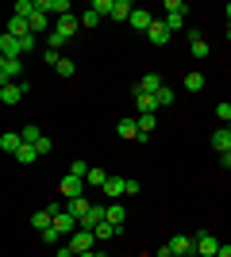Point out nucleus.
Instances as JSON below:
<instances>
[{
    "instance_id": "1",
    "label": "nucleus",
    "mask_w": 231,
    "mask_h": 257,
    "mask_svg": "<svg viewBox=\"0 0 231 257\" xmlns=\"http://www.w3.org/2000/svg\"><path fill=\"white\" fill-rule=\"evenodd\" d=\"M69 249H73V253L97 249V234H93V230H73V234H69Z\"/></svg>"
},
{
    "instance_id": "2",
    "label": "nucleus",
    "mask_w": 231,
    "mask_h": 257,
    "mask_svg": "<svg viewBox=\"0 0 231 257\" xmlns=\"http://www.w3.org/2000/svg\"><path fill=\"white\" fill-rule=\"evenodd\" d=\"M23 73L20 58H0V85H16V77Z\"/></svg>"
},
{
    "instance_id": "3",
    "label": "nucleus",
    "mask_w": 231,
    "mask_h": 257,
    "mask_svg": "<svg viewBox=\"0 0 231 257\" xmlns=\"http://www.w3.org/2000/svg\"><path fill=\"white\" fill-rule=\"evenodd\" d=\"M58 192L69 196V200H77V196H85V181H81V177H73V173H66V177L58 181Z\"/></svg>"
},
{
    "instance_id": "4",
    "label": "nucleus",
    "mask_w": 231,
    "mask_h": 257,
    "mask_svg": "<svg viewBox=\"0 0 231 257\" xmlns=\"http://www.w3.org/2000/svg\"><path fill=\"white\" fill-rule=\"evenodd\" d=\"M216 249H220V238L212 230H200L197 234V257H216Z\"/></svg>"
},
{
    "instance_id": "5",
    "label": "nucleus",
    "mask_w": 231,
    "mask_h": 257,
    "mask_svg": "<svg viewBox=\"0 0 231 257\" xmlns=\"http://www.w3.org/2000/svg\"><path fill=\"white\" fill-rule=\"evenodd\" d=\"M20 54H23V43L16 39V35L4 31L0 35V58H20Z\"/></svg>"
},
{
    "instance_id": "6",
    "label": "nucleus",
    "mask_w": 231,
    "mask_h": 257,
    "mask_svg": "<svg viewBox=\"0 0 231 257\" xmlns=\"http://www.w3.org/2000/svg\"><path fill=\"white\" fill-rule=\"evenodd\" d=\"M135 111H139V115H154V111H158V96H150V92H139V88H135Z\"/></svg>"
},
{
    "instance_id": "7",
    "label": "nucleus",
    "mask_w": 231,
    "mask_h": 257,
    "mask_svg": "<svg viewBox=\"0 0 231 257\" xmlns=\"http://www.w3.org/2000/svg\"><path fill=\"white\" fill-rule=\"evenodd\" d=\"M170 249H174V253H189V257H197V238H189V234H174V238H170Z\"/></svg>"
},
{
    "instance_id": "8",
    "label": "nucleus",
    "mask_w": 231,
    "mask_h": 257,
    "mask_svg": "<svg viewBox=\"0 0 231 257\" xmlns=\"http://www.w3.org/2000/svg\"><path fill=\"white\" fill-rule=\"evenodd\" d=\"M27 96V85H0V104H20Z\"/></svg>"
},
{
    "instance_id": "9",
    "label": "nucleus",
    "mask_w": 231,
    "mask_h": 257,
    "mask_svg": "<svg viewBox=\"0 0 231 257\" xmlns=\"http://www.w3.org/2000/svg\"><path fill=\"white\" fill-rule=\"evenodd\" d=\"M77 27H81V16H62V20L54 23V31L62 35V39H73V35H77Z\"/></svg>"
},
{
    "instance_id": "10",
    "label": "nucleus",
    "mask_w": 231,
    "mask_h": 257,
    "mask_svg": "<svg viewBox=\"0 0 231 257\" xmlns=\"http://www.w3.org/2000/svg\"><path fill=\"white\" fill-rule=\"evenodd\" d=\"M116 135H120V139H143V131H139V119H120V123H116Z\"/></svg>"
},
{
    "instance_id": "11",
    "label": "nucleus",
    "mask_w": 231,
    "mask_h": 257,
    "mask_svg": "<svg viewBox=\"0 0 231 257\" xmlns=\"http://www.w3.org/2000/svg\"><path fill=\"white\" fill-rule=\"evenodd\" d=\"M170 35H174V31H170L162 20H154L150 31H146V39H150V43H158V46H166V43H170Z\"/></svg>"
},
{
    "instance_id": "12",
    "label": "nucleus",
    "mask_w": 231,
    "mask_h": 257,
    "mask_svg": "<svg viewBox=\"0 0 231 257\" xmlns=\"http://www.w3.org/2000/svg\"><path fill=\"white\" fill-rule=\"evenodd\" d=\"M66 211L77 215V223H81V219L93 211V200H89V196H77V200H69V204H66Z\"/></svg>"
},
{
    "instance_id": "13",
    "label": "nucleus",
    "mask_w": 231,
    "mask_h": 257,
    "mask_svg": "<svg viewBox=\"0 0 231 257\" xmlns=\"http://www.w3.org/2000/svg\"><path fill=\"white\" fill-rule=\"evenodd\" d=\"M8 35H16V39H27V35H31V20H20V16H8Z\"/></svg>"
},
{
    "instance_id": "14",
    "label": "nucleus",
    "mask_w": 231,
    "mask_h": 257,
    "mask_svg": "<svg viewBox=\"0 0 231 257\" xmlns=\"http://www.w3.org/2000/svg\"><path fill=\"white\" fill-rule=\"evenodd\" d=\"M135 88H139V92H150V96H158V92H162V77H158V73H146L143 77V81H139V85H135Z\"/></svg>"
},
{
    "instance_id": "15",
    "label": "nucleus",
    "mask_w": 231,
    "mask_h": 257,
    "mask_svg": "<svg viewBox=\"0 0 231 257\" xmlns=\"http://www.w3.org/2000/svg\"><path fill=\"white\" fill-rule=\"evenodd\" d=\"M20 146H23V135H0V150L4 154H12V158H16V154H20Z\"/></svg>"
},
{
    "instance_id": "16",
    "label": "nucleus",
    "mask_w": 231,
    "mask_h": 257,
    "mask_svg": "<svg viewBox=\"0 0 231 257\" xmlns=\"http://www.w3.org/2000/svg\"><path fill=\"white\" fill-rule=\"evenodd\" d=\"M212 150H220V154H231V131L220 127L216 135H212Z\"/></svg>"
},
{
    "instance_id": "17",
    "label": "nucleus",
    "mask_w": 231,
    "mask_h": 257,
    "mask_svg": "<svg viewBox=\"0 0 231 257\" xmlns=\"http://www.w3.org/2000/svg\"><path fill=\"white\" fill-rule=\"evenodd\" d=\"M189 50H193V58H208V43H204V35L189 31Z\"/></svg>"
},
{
    "instance_id": "18",
    "label": "nucleus",
    "mask_w": 231,
    "mask_h": 257,
    "mask_svg": "<svg viewBox=\"0 0 231 257\" xmlns=\"http://www.w3.org/2000/svg\"><path fill=\"white\" fill-rule=\"evenodd\" d=\"M108 223L116 226V230H123V223H127V211H123V204H108Z\"/></svg>"
},
{
    "instance_id": "19",
    "label": "nucleus",
    "mask_w": 231,
    "mask_h": 257,
    "mask_svg": "<svg viewBox=\"0 0 231 257\" xmlns=\"http://www.w3.org/2000/svg\"><path fill=\"white\" fill-rule=\"evenodd\" d=\"M150 23H154V16H150V12L135 8V16H131V27H135V31H150Z\"/></svg>"
},
{
    "instance_id": "20",
    "label": "nucleus",
    "mask_w": 231,
    "mask_h": 257,
    "mask_svg": "<svg viewBox=\"0 0 231 257\" xmlns=\"http://www.w3.org/2000/svg\"><path fill=\"white\" fill-rule=\"evenodd\" d=\"M16 161H20V165H35V161H39V150H35L31 142H23L20 154H16Z\"/></svg>"
},
{
    "instance_id": "21",
    "label": "nucleus",
    "mask_w": 231,
    "mask_h": 257,
    "mask_svg": "<svg viewBox=\"0 0 231 257\" xmlns=\"http://www.w3.org/2000/svg\"><path fill=\"white\" fill-rule=\"evenodd\" d=\"M85 184H93V188H104V184H108V173L100 169V165H93V169H89V177H85Z\"/></svg>"
},
{
    "instance_id": "22",
    "label": "nucleus",
    "mask_w": 231,
    "mask_h": 257,
    "mask_svg": "<svg viewBox=\"0 0 231 257\" xmlns=\"http://www.w3.org/2000/svg\"><path fill=\"white\" fill-rule=\"evenodd\" d=\"M131 16H135V8L127 0H116V4H112V20H131Z\"/></svg>"
},
{
    "instance_id": "23",
    "label": "nucleus",
    "mask_w": 231,
    "mask_h": 257,
    "mask_svg": "<svg viewBox=\"0 0 231 257\" xmlns=\"http://www.w3.org/2000/svg\"><path fill=\"white\" fill-rule=\"evenodd\" d=\"M12 16H20V20H31V16H35V0H20V4L12 8Z\"/></svg>"
},
{
    "instance_id": "24",
    "label": "nucleus",
    "mask_w": 231,
    "mask_h": 257,
    "mask_svg": "<svg viewBox=\"0 0 231 257\" xmlns=\"http://www.w3.org/2000/svg\"><path fill=\"white\" fill-rule=\"evenodd\" d=\"M154 127H158V123H154V115H139V131H143V139H139V142H146V139H150V135H154Z\"/></svg>"
},
{
    "instance_id": "25",
    "label": "nucleus",
    "mask_w": 231,
    "mask_h": 257,
    "mask_svg": "<svg viewBox=\"0 0 231 257\" xmlns=\"http://www.w3.org/2000/svg\"><path fill=\"white\" fill-rule=\"evenodd\" d=\"M185 88L189 92H200L204 88V73H185Z\"/></svg>"
},
{
    "instance_id": "26",
    "label": "nucleus",
    "mask_w": 231,
    "mask_h": 257,
    "mask_svg": "<svg viewBox=\"0 0 231 257\" xmlns=\"http://www.w3.org/2000/svg\"><path fill=\"white\" fill-rule=\"evenodd\" d=\"M104 196H123V177H108V184H104Z\"/></svg>"
},
{
    "instance_id": "27",
    "label": "nucleus",
    "mask_w": 231,
    "mask_h": 257,
    "mask_svg": "<svg viewBox=\"0 0 231 257\" xmlns=\"http://www.w3.org/2000/svg\"><path fill=\"white\" fill-rule=\"evenodd\" d=\"M93 234H97V242H104V238H112V234H120V230H116V226H112L108 219H104V223H100L97 230H93Z\"/></svg>"
},
{
    "instance_id": "28",
    "label": "nucleus",
    "mask_w": 231,
    "mask_h": 257,
    "mask_svg": "<svg viewBox=\"0 0 231 257\" xmlns=\"http://www.w3.org/2000/svg\"><path fill=\"white\" fill-rule=\"evenodd\" d=\"M73 73H77L73 58H62V62H58V77H66V81H69V77H73Z\"/></svg>"
},
{
    "instance_id": "29",
    "label": "nucleus",
    "mask_w": 231,
    "mask_h": 257,
    "mask_svg": "<svg viewBox=\"0 0 231 257\" xmlns=\"http://www.w3.org/2000/svg\"><path fill=\"white\" fill-rule=\"evenodd\" d=\"M50 12H58V20H62V16H73L69 0H50Z\"/></svg>"
},
{
    "instance_id": "30",
    "label": "nucleus",
    "mask_w": 231,
    "mask_h": 257,
    "mask_svg": "<svg viewBox=\"0 0 231 257\" xmlns=\"http://www.w3.org/2000/svg\"><path fill=\"white\" fill-rule=\"evenodd\" d=\"M66 43H69V39H62L58 31H50V35H46V50H62Z\"/></svg>"
},
{
    "instance_id": "31",
    "label": "nucleus",
    "mask_w": 231,
    "mask_h": 257,
    "mask_svg": "<svg viewBox=\"0 0 231 257\" xmlns=\"http://www.w3.org/2000/svg\"><path fill=\"white\" fill-rule=\"evenodd\" d=\"M185 4H181V0H166V16H185Z\"/></svg>"
},
{
    "instance_id": "32",
    "label": "nucleus",
    "mask_w": 231,
    "mask_h": 257,
    "mask_svg": "<svg viewBox=\"0 0 231 257\" xmlns=\"http://www.w3.org/2000/svg\"><path fill=\"white\" fill-rule=\"evenodd\" d=\"M97 23H100V12H93V8L81 12V27H97Z\"/></svg>"
},
{
    "instance_id": "33",
    "label": "nucleus",
    "mask_w": 231,
    "mask_h": 257,
    "mask_svg": "<svg viewBox=\"0 0 231 257\" xmlns=\"http://www.w3.org/2000/svg\"><path fill=\"white\" fill-rule=\"evenodd\" d=\"M89 169H93L89 161H73V165H69V173H73V177H81V181L89 177Z\"/></svg>"
},
{
    "instance_id": "34",
    "label": "nucleus",
    "mask_w": 231,
    "mask_h": 257,
    "mask_svg": "<svg viewBox=\"0 0 231 257\" xmlns=\"http://www.w3.org/2000/svg\"><path fill=\"white\" fill-rule=\"evenodd\" d=\"M20 135H23V142H31V146H35L39 139H43V131H39V127H23Z\"/></svg>"
},
{
    "instance_id": "35",
    "label": "nucleus",
    "mask_w": 231,
    "mask_h": 257,
    "mask_svg": "<svg viewBox=\"0 0 231 257\" xmlns=\"http://www.w3.org/2000/svg\"><path fill=\"white\" fill-rule=\"evenodd\" d=\"M112 4H116V0H93V12H100V16H112Z\"/></svg>"
},
{
    "instance_id": "36",
    "label": "nucleus",
    "mask_w": 231,
    "mask_h": 257,
    "mask_svg": "<svg viewBox=\"0 0 231 257\" xmlns=\"http://www.w3.org/2000/svg\"><path fill=\"white\" fill-rule=\"evenodd\" d=\"M35 150H39V158H46V154L54 150V142H50V139H46V135H43V139L35 142Z\"/></svg>"
},
{
    "instance_id": "37",
    "label": "nucleus",
    "mask_w": 231,
    "mask_h": 257,
    "mask_svg": "<svg viewBox=\"0 0 231 257\" xmlns=\"http://www.w3.org/2000/svg\"><path fill=\"white\" fill-rule=\"evenodd\" d=\"M139 188H143V184L135 181V177H123V196H135Z\"/></svg>"
},
{
    "instance_id": "38",
    "label": "nucleus",
    "mask_w": 231,
    "mask_h": 257,
    "mask_svg": "<svg viewBox=\"0 0 231 257\" xmlns=\"http://www.w3.org/2000/svg\"><path fill=\"white\" fill-rule=\"evenodd\" d=\"M170 104H174V88L166 85L162 92H158V107H170Z\"/></svg>"
},
{
    "instance_id": "39",
    "label": "nucleus",
    "mask_w": 231,
    "mask_h": 257,
    "mask_svg": "<svg viewBox=\"0 0 231 257\" xmlns=\"http://www.w3.org/2000/svg\"><path fill=\"white\" fill-rule=\"evenodd\" d=\"M216 115H220V123L227 127L231 123V104H216Z\"/></svg>"
},
{
    "instance_id": "40",
    "label": "nucleus",
    "mask_w": 231,
    "mask_h": 257,
    "mask_svg": "<svg viewBox=\"0 0 231 257\" xmlns=\"http://www.w3.org/2000/svg\"><path fill=\"white\" fill-rule=\"evenodd\" d=\"M166 27H170V31H181V27H185V16H166Z\"/></svg>"
},
{
    "instance_id": "41",
    "label": "nucleus",
    "mask_w": 231,
    "mask_h": 257,
    "mask_svg": "<svg viewBox=\"0 0 231 257\" xmlns=\"http://www.w3.org/2000/svg\"><path fill=\"white\" fill-rule=\"evenodd\" d=\"M39 238H43V242H46V246H58V238H62V234H58V230H54V226H50V230H43V234H39Z\"/></svg>"
},
{
    "instance_id": "42",
    "label": "nucleus",
    "mask_w": 231,
    "mask_h": 257,
    "mask_svg": "<svg viewBox=\"0 0 231 257\" xmlns=\"http://www.w3.org/2000/svg\"><path fill=\"white\" fill-rule=\"evenodd\" d=\"M20 43H23V54H27V50H39V35H27V39H20Z\"/></svg>"
},
{
    "instance_id": "43",
    "label": "nucleus",
    "mask_w": 231,
    "mask_h": 257,
    "mask_svg": "<svg viewBox=\"0 0 231 257\" xmlns=\"http://www.w3.org/2000/svg\"><path fill=\"white\" fill-rule=\"evenodd\" d=\"M43 62H46V65H54V69H58V62H62V54H58V50H46V54H43Z\"/></svg>"
},
{
    "instance_id": "44",
    "label": "nucleus",
    "mask_w": 231,
    "mask_h": 257,
    "mask_svg": "<svg viewBox=\"0 0 231 257\" xmlns=\"http://www.w3.org/2000/svg\"><path fill=\"white\" fill-rule=\"evenodd\" d=\"M54 257H77V253L69 249V242H66V246H58V249H54Z\"/></svg>"
},
{
    "instance_id": "45",
    "label": "nucleus",
    "mask_w": 231,
    "mask_h": 257,
    "mask_svg": "<svg viewBox=\"0 0 231 257\" xmlns=\"http://www.w3.org/2000/svg\"><path fill=\"white\" fill-rule=\"evenodd\" d=\"M216 257H231V246H227V242H220V249H216Z\"/></svg>"
},
{
    "instance_id": "46",
    "label": "nucleus",
    "mask_w": 231,
    "mask_h": 257,
    "mask_svg": "<svg viewBox=\"0 0 231 257\" xmlns=\"http://www.w3.org/2000/svg\"><path fill=\"white\" fill-rule=\"evenodd\" d=\"M220 158H223V169H231V154H220Z\"/></svg>"
},
{
    "instance_id": "47",
    "label": "nucleus",
    "mask_w": 231,
    "mask_h": 257,
    "mask_svg": "<svg viewBox=\"0 0 231 257\" xmlns=\"http://www.w3.org/2000/svg\"><path fill=\"white\" fill-rule=\"evenodd\" d=\"M77 257H100V249H89V253H77Z\"/></svg>"
},
{
    "instance_id": "48",
    "label": "nucleus",
    "mask_w": 231,
    "mask_h": 257,
    "mask_svg": "<svg viewBox=\"0 0 231 257\" xmlns=\"http://www.w3.org/2000/svg\"><path fill=\"white\" fill-rule=\"evenodd\" d=\"M223 16H227V23H231V4H223Z\"/></svg>"
},
{
    "instance_id": "49",
    "label": "nucleus",
    "mask_w": 231,
    "mask_h": 257,
    "mask_svg": "<svg viewBox=\"0 0 231 257\" xmlns=\"http://www.w3.org/2000/svg\"><path fill=\"white\" fill-rule=\"evenodd\" d=\"M227 43H231V27H227Z\"/></svg>"
},
{
    "instance_id": "50",
    "label": "nucleus",
    "mask_w": 231,
    "mask_h": 257,
    "mask_svg": "<svg viewBox=\"0 0 231 257\" xmlns=\"http://www.w3.org/2000/svg\"><path fill=\"white\" fill-rule=\"evenodd\" d=\"M174 257H189V253H174Z\"/></svg>"
},
{
    "instance_id": "51",
    "label": "nucleus",
    "mask_w": 231,
    "mask_h": 257,
    "mask_svg": "<svg viewBox=\"0 0 231 257\" xmlns=\"http://www.w3.org/2000/svg\"><path fill=\"white\" fill-rule=\"evenodd\" d=\"M100 257H108V253H100Z\"/></svg>"
},
{
    "instance_id": "52",
    "label": "nucleus",
    "mask_w": 231,
    "mask_h": 257,
    "mask_svg": "<svg viewBox=\"0 0 231 257\" xmlns=\"http://www.w3.org/2000/svg\"><path fill=\"white\" fill-rule=\"evenodd\" d=\"M227 131H231V123H227Z\"/></svg>"
}]
</instances>
